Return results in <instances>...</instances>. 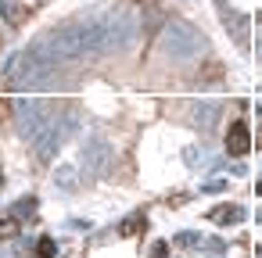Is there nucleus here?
I'll use <instances>...</instances> for the list:
<instances>
[{"instance_id":"obj_11","label":"nucleus","mask_w":262,"mask_h":258,"mask_svg":"<svg viewBox=\"0 0 262 258\" xmlns=\"http://www.w3.org/2000/svg\"><path fill=\"white\" fill-rule=\"evenodd\" d=\"M54 186H61V190H76V169H72V165H61V169L54 172Z\"/></svg>"},{"instance_id":"obj_14","label":"nucleus","mask_w":262,"mask_h":258,"mask_svg":"<svg viewBox=\"0 0 262 258\" xmlns=\"http://www.w3.org/2000/svg\"><path fill=\"white\" fill-rule=\"evenodd\" d=\"M0 229H4V240H15V233H18V215L8 212V219H4V226H0Z\"/></svg>"},{"instance_id":"obj_18","label":"nucleus","mask_w":262,"mask_h":258,"mask_svg":"<svg viewBox=\"0 0 262 258\" xmlns=\"http://www.w3.org/2000/svg\"><path fill=\"white\" fill-rule=\"evenodd\" d=\"M258 51H262V43H258Z\"/></svg>"},{"instance_id":"obj_3","label":"nucleus","mask_w":262,"mask_h":258,"mask_svg":"<svg viewBox=\"0 0 262 258\" xmlns=\"http://www.w3.org/2000/svg\"><path fill=\"white\" fill-rule=\"evenodd\" d=\"M226 151L233 154V158H244L248 151H251V133H248V122H230V129H226Z\"/></svg>"},{"instance_id":"obj_13","label":"nucleus","mask_w":262,"mask_h":258,"mask_svg":"<svg viewBox=\"0 0 262 258\" xmlns=\"http://www.w3.org/2000/svg\"><path fill=\"white\" fill-rule=\"evenodd\" d=\"M4 18H8L11 26L22 18V4H18V0H4Z\"/></svg>"},{"instance_id":"obj_9","label":"nucleus","mask_w":262,"mask_h":258,"mask_svg":"<svg viewBox=\"0 0 262 258\" xmlns=\"http://www.w3.org/2000/svg\"><path fill=\"white\" fill-rule=\"evenodd\" d=\"M144 26L155 33V29H165V15H162V8L155 4V0H144Z\"/></svg>"},{"instance_id":"obj_16","label":"nucleus","mask_w":262,"mask_h":258,"mask_svg":"<svg viewBox=\"0 0 262 258\" xmlns=\"http://www.w3.org/2000/svg\"><path fill=\"white\" fill-rule=\"evenodd\" d=\"M223 186H226V179H208V183H201V190H205V194H219Z\"/></svg>"},{"instance_id":"obj_8","label":"nucleus","mask_w":262,"mask_h":258,"mask_svg":"<svg viewBox=\"0 0 262 258\" xmlns=\"http://www.w3.org/2000/svg\"><path fill=\"white\" fill-rule=\"evenodd\" d=\"M194 119H198V126L208 129V126L219 119V104H215V101H198V104H194Z\"/></svg>"},{"instance_id":"obj_7","label":"nucleus","mask_w":262,"mask_h":258,"mask_svg":"<svg viewBox=\"0 0 262 258\" xmlns=\"http://www.w3.org/2000/svg\"><path fill=\"white\" fill-rule=\"evenodd\" d=\"M144 229H147V215L144 212H133V215H126L119 222V237H144Z\"/></svg>"},{"instance_id":"obj_4","label":"nucleus","mask_w":262,"mask_h":258,"mask_svg":"<svg viewBox=\"0 0 262 258\" xmlns=\"http://www.w3.org/2000/svg\"><path fill=\"white\" fill-rule=\"evenodd\" d=\"M83 161H86V169L90 172H104L108 169V161H112V151H108V144L104 140H86L83 144Z\"/></svg>"},{"instance_id":"obj_1","label":"nucleus","mask_w":262,"mask_h":258,"mask_svg":"<svg viewBox=\"0 0 262 258\" xmlns=\"http://www.w3.org/2000/svg\"><path fill=\"white\" fill-rule=\"evenodd\" d=\"M101 15H104V29H108V51H126L140 36V11L137 8L115 4Z\"/></svg>"},{"instance_id":"obj_5","label":"nucleus","mask_w":262,"mask_h":258,"mask_svg":"<svg viewBox=\"0 0 262 258\" xmlns=\"http://www.w3.org/2000/svg\"><path fill=\"white\" fill-rule=\"evenodd\" d=\"M223 26L230 29V36L237 40V47H248V22H244L237 11H226V8H223Z\"/></svg>"},{"instance_id":"obj_17","label":"nucleus","mask_w":262,"mask_h":258,"mask_svg":"<svg viewBox=\"0 0 262 258\" xmlns=\"http://www.w3.org/2000/svg\"><path fill=\"white\" fill-rule=\"evenodd\" d=\"M165 254H169V244H165V240H158V244L151 247V258H165Z\"/></svg>"},{"instance_id":"obj_15","label":"nucleus","mask_w":262,"mask_h":258,"mask_svg":"<svg viewBox=\"0 0 262 258\" xmlns=\"http://www.w3.org/2000/svg\"><path fill=\"white\" fill-rule=\"evenodd\" d=\"M54 251H58V244H54L51 237H43V240L36 244V254H40V258H54Z\"/></svg>"},{"instance_id":"obj_19","label":"nucleus","mask_w":262,"mask_h":258,"mask_svg":"<svg viewBox=\"0 0 262 258\" xmlns=\"http://www.w3.org/2000/svg\"><path fill=\"white\" fill-rule=\"evenodd\" d=\"M36 258H40V254H36Z\"/></svg>"},{"instance_id":"obj_12","label":"nucleus","mask_w":262,"mask_h":258,"mask_svg":"<svg viewBox=\"0 0 262 258\" xmlns=\"http://www.w3.org/2000/svg\"><path fill=\"white\" fill-rule=\"evenodd\" d=\"M176 244H183V247H201V233L183 229V233H176Z\"/></svg>"},{"instance_id":"obj_6","label":"nucleus","mask_w":262,"mask_h":258,"mask_svg":"<svg viewBox=\"0 0 262 258\" xmlns=\"http://www.w3.org/2000/svg\"><path fill=\"white\" fill-rule=\"evenodd\" d=\"M208 219L219 222V226H237V222L244 219V208H241V204H219V208L208 212Z\"/></svg>"},{"instance_id":"obj_2","label":"nucleus","mask_w":262,"mask_h":258,"mask_svg":"<svg viewBox=\"0 0 262 258\" xmlns=\"http://www.w3.org/2000/svg\"><path fill=\"white\" fill-rule=\"evenodd\" d=\"M162 47H165L169 58L190 61V58H198V54L205 51V36H201L190 22H165V29H162Z\"/></svg>"},{"instance_id":"obj_10","label":"nucleus","mask_w":262,"mask_h":258,"mask_svg":"<svg viewBox=\"0 0 262 258\" xmlns=\"http://www.w3.org/2000/svg\"><path fill=\"white\" fill-rule=\"evenodd\" d=\"M36 208H40L36 194H26V197H18V201L11 204V212H15L18 219H33V215H36Z\"/></svg>"}]
</instances>
